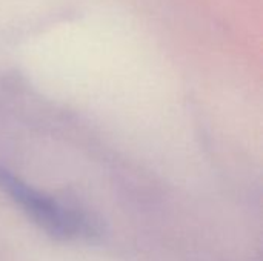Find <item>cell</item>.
Instances as JSON below:
<instances>
[{
  "mask_svg": "<svg viewBox=\"0 0 263 261\" xmlns=\"http://www.w3.org/2000/svg\"><path fill=\"white\" fill-rule=\"evenodd\" d=\"M0 189L5 191L28 215H31V218L45 228V231L57 237H80L88 235L92 231L83 215L62 206L40 191H35L2 166Z\"/></svg>",
  "mask_w": 263,
  "mask_h": 261,
  "instance_id": "obj_1",
  "label": "cell"
}]
</instances>
